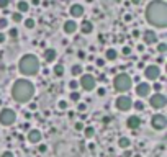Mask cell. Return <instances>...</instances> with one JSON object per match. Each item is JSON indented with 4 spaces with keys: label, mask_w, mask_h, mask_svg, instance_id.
<instances>
[{
    "label": "cell",
    "mask_w": 167,
    "mask_h": 157,
    "mask_svg": "<svg viewBox=\"0 0 167 157\" xmlns=\"http://www.w3.org/2000/svg\"><path fill=\"white\" fill-rule=\"evenodd\" d=\"M53 70H54V75L56 77H62L64 75V72H66V69H64L62 64H56V66L53 67Z\"/></svg>",
    "instance_id": "24"
},
{
    "label": "cell",
    "mask_w": 167,
    "mask_h": 157,
    "mask_svg": "<svg viewBox=\"0 0 167 157\" xmlns=\"http://www.w3.org/2000/svg\"><path fill=\"white\" fill-rule=\"evenodd\" d=\"M62 30H64L66 35H75V31L79 30V23L75 20H67L62 25Z\"/></svg>",
    "instance_id": "15"
},
{
    "label": "cell",
    "mask_w": 167,
    "mask_h": 157,
    "mask_svg": "<svg viewBox=\"0 0 167 157\" xmlns=\"http://www.w3.org/2000/svg\"><path fill=\"white\" fill-rule=\"evenodd\" d=\"M8 26V20L7 18H0V30H4Z\"/></svg>",
    "instance_id": "34"
},
{
    "label": "cell",
    "mask_w": 167,
    "mask_h": 157,
    "mask_svg": "<svg viewBox=\"0 0 167 157\" xmlns=\"http://www.w3.org/2000/svg\"><path fill=\"white\" fill-rule=\"evenodd\" d=\"M151 85L147 84V82H138V85H136L134 88V93L138 95L139 98H147L151 95Z\"/></svg>",
    "instance_id": "11"
},
{
    "label": "cell",
    "mask_w": 167,
    "mask_h": 157,
    "mask_svg": "<svg viewBox=\"0 0 167 157\" xmlns=\"http://www.w3.org/2000/svg\"><path fill=\"white\" fill-rule=\"evenodd\" d=\"M36 108H38V105L36 103H30V110H31V111H35Z\"/></svg>",
    "instance_id": "48"
},
{
    "label": "cell",
    "mask_w": 167,
    "mask_h": 157,
    "mask_svg": "<svg viewBox=\"0 0 167 157\" xmlns=\"http://www.w3.org/2000/svg\"><path fill=\"white\" fill-rule=\"evenodd\" d=\"M71 74L74 77H79L80 74H84V67H82L80 64H74V66L71 67Z\"/></svg>",
    "instance_id": "23"
},
{
    "label": "cell",
    "mask_w": 167,
    "mask_h": 157,
    "mask_svg": "<svg viewBox=\"0 0 167 157\" xmlns=\"http://www.w3.org/2000/svg\"><path fill=\"white\" fill-rule=\"evenodd\" d=\"M69 88H71V90H77L79 88V80H71L69 82Z\"/></svg>",
    "instance_id": "33"
},
{
    "label": "cell",
    "mask_w": 167,
    "mask_h": 157,
    "mask_svg": "<svg viewBox=\"0 0 167 157\" xmlns=\"http://www.w3.org/2000/svg\"><path fill=\"white\" fill-rule=\"evenodd\" d=\"M102 119H103V123H105V124H108V123L111 121V118H110V116H105V118H102Z\"/></svg>",
    "instance_id": "49"
},
{
    "label": "cell",
    "mask_w": 167,
    "mask_h": 157,
    "mask_svg": "<svg viewBox=\"0 0 167 157\" xmlns=\"http://www.w3.org/2000/svg\"><path fill=\"white\" fill-rule=\"evenodd\" d=\"M77 56H79V59H85V52H84V51H79Z\"/></svg>",
    "instance_id": "45"
},
{
    "label": "cell",
    "mask_w": 167,
    "mask_h": 157,
    "mask_svg": "<svg viewBox=\"0 0 167 157\" xmlns=\"http://www.w3.org/2000/svg\"><path fill=\"white\" fill-rule=\"evenodd\" d=\"M36 146H38V150H39L41 154H44V152L48 150V146H46V144H43V143H38Z\"/></svg>",
    "instance_id": "32"
},
{
    "label": "cell",
    "mask_w": 167,
    "mask_h": 157,
    "mask_svg": "<svg viewBox=\"0 0 167 157\" xmlns=\"http://www.w3.org/2000/svg\"><path fill=\"white\" fill-rule=\"evenodd\" d=\"M79 30H80L82 35H90V33L93 31V23L90 20H84L79 25Z\"/></svg>",
    "instance_id": "18"
},
{
    "label": "cell",
    "mask_w": 167,
    "mask_h": 157,
    "mask_svg": "<svg viewBox=\"0 0 167 157\" xmlns=\"http://www.w3.org/2000/svg\"><path fill=\"white\" fill-rule=\"evenodd\" d=\"M142 41H144L146 46H151L154 44V43H157V35L154 30H146L144 33H142Z\"/></svg>",
    "instance_id": "14"
},
{
    "label": "cell",
    "mask_w": 167,
    "mask_h": 157,
    "mask_svg": "<svg viewBox=\"0 0 167 157\" xmlns=\"http://www.w3.org/2000/svg\"><path fill=\"white\" fill-rule=\"evenodd\" d=\"M12 20H13L15 23H22L23 21V15L20 13V12H15V13H12Z\"/></svg>",
    "instance_id": "29"
},
{
    "label": "cell",
    "mask_w": 167,
    "mask_h": 157,
    "mask_svg": "<svg viewBox=\"0 0 167 157\" xmlns=\"http://www.w3.org/2000/svg\"><path fill=\"white\" fill-rule=\"evenodd\" d=\"M43 141V133L39 131V129H36V128H33V129H30L28 131V143H31V144H38V143H41Z\"/></svg>",
    "instance_id": "13"
},
{
    "label": "cell",
    "mask_w": 167,
    "mask_h": 157,
    "mask_svg": "<svg viewBox=\"0 0 167 157\" xmlns=\"http://www.w3.org/2000/svg\"><path fill=\"white\" fill-rule=\"evenodd\" d=\"M17 7H18V12H20V13H26V12L30 10V4L26 0H20Z\"/></svg>",
    "instance_id": "22"
},
{
    "label": "cell",
    "mask_w": 167,
    "mask_h": 157,
    "mask_svg": "<svg viewBox=\"0 0 167 157\" xmlns=\"http://www.w3.org/2000/svg\"><path fill=\"white\" fill-rule=\"evenodd\" d=\"M43 57H44L46 62H54L56 57H57V51L54 48H46L44 49V52H43Z\"/></svg>",
    "instance_id": "17"
},
{
    "label": "cell",
    "mask_w": 167,
    "mask_h": 157,
    "mask_svg": "<svg viewBox=\"0 0 167 157\" xmlns=\"http://www.w3.org/2000/svg\"><path fill=\"white\" fill-rule=\"evenodd\" d=\"M123 54H124V56H129V54H131V48L124 46V48H123Z\"/></svg>",
    "instance_id": "44"
},
{
    "label": "cell",
    "mask_w": 167,
    "mask_h": 157,
    "mask_svg": "<svg viewBox=\"0 0 167 157\" xmlns=\"http://www.w3.org/2000/svg\"><path fill=\"white\" fill-rule=\"evenodd\" d=\"M74 129H75V131H82V129H84V124H82L80 121H77V123L74 124Z\"/></svg>",
    "instance_id": "42"
},
{
    "label": "cell",
    "mask_w": 167,
    "mask_h": 157,
    "mask_svg": "<svg viewBox=\"0 0 167 157\" xmlns=\"http://www.w3.org/2000/svg\"><path fill=\"white\" fill-rule=\"evenodd\" d=\"M115 108L121 113H128L129 110L133 108L131 97H129V95H120V97H116V100H115Z\"/></svg>",
    "instance_id": "8"
},
{
    "label": "cell",
    "mask_w": 167,
    "mask_h": 157,
    "mask_svg": "<svg viewBox=\"0 0 167 157\" xmlns=\"http://www.w3.org/2000/svg\"><path fill=\"white\" fill-rule=\"evenodd\" d=\"M146 20L154 28L164 30L167 26V4L164 0H153L146 7Z\"/></svg>",
    "instance_id": "1"
},
{
    "label": "cell",
    "mask_w": 167,
    "mask_h": 157,
    "mask_svg": "<svg viewBox=\"0 0 167 157\" xmlns=\"http://www.w3.org/2000/svg\"><path fill=\"white\" fill-rule=\"evenodd\" d=\"M0 157H15V154L12 152V150H5V152H2Z\"/></svg>",
    "instance_id": "43"
},
{
    "label": "cell",
    "mask_w": 167,
    "mask_h": 157,
    "mask_svg": "<svg viewBox=\"0 0 167 157\" xmlns=\"http://www.w3.org/2000/svg\"><path fill=\"white\" fill-rule=\"evenodd\" d=\"M82 133H84V137H85L87 141H90V139H93V136H95V128H93V126H84Z\"/></svg>",
    "instance_id": "19"
},
{
    "label": "cell",
    "mask_w": 167,
    "mask_h": 157,
    "mask_svg": "<svg viewBox=\"0 0 167 157\" xmlns=\"http://www.w3.org/2000/svg\"><path fill=\"white\" fill-rule=\"evenodd\" d=\"M123 150H124V152H123V157H133V150L129 149V147H128V149H123Z\"/></svg>",
    "instance_id": "40"
},
{
    "label": "cell",
    "mask_w": 167,
    "mask_h": 157,
    "mask_svg": "<svg viewBox=\"0 0 167 157\" xmlns=\"http://www.w3.org/2000/svg\"><path fill=\"white\" fill-rule=\"evenodd\" d=\"M151 128L156 131H164L167 128V116L162 113H154L151 116Z\"/></svg>",
    "instance_id": "9"
},
{
    "label": "cell",
    "mask_w": 167,
    "mask_h": 157,
    "mask_svg": "<svg viewBox=\"0 0 167 157\" xmlns=\"http://www.w3.org/2000/svg\"><path fill=\"white\" fill-rule=\"evenodd\" d=\"M69 98H71V101H74V103H77V101H80L82 95L79 93L77 90H71V95H69Z\"/></svg>",
    "instance_id": "26"
},
{
    "label": "cell",
    "mask_w": 167,
    "mask_h": 157,
    "mask_svg": "<svg viewBox=\"0 0 167 157\" xmlns=\"http://www.w3.org/2000/svg\"><path fill=\"white\" fill-rule=\"evenodd\" d=\"M141 126H142L141 116H138V115H129L128 118H126V128H128V129H133V131H136V129L141 128Z\"/></svg>",
    "instance_id": "12"
},
{
    "label": "cell",
    "mask_w": 167,
    "mask_h": 157,
    "mask_svg": "<svg viewBox=\"0 0 167 157\" xmlns=\"http://www.w3.org/2000/svg\"><path fill=\"white\" fill-rule=\"evenodd\" d=\"M151 88H154L156 92H160V88H162V82H154V85Z\"/></svg>",
    "instance_id": "37"
},
{
    "label": "cell",
    "mask_w": 167,
    "mask_h": 157,
    "mask_svg": "<svg viewBox=\"0 0 167 157\" xmlns=\"http://www.w3.org/2000/svg\"><path fill=\"white\" fill-rule=\"evenodd\" d=\"M57 108H59V110H62V111H66V110L69 108L67 101H66V100H59V101H57Z\"/></svg>",
    "instance_id": "31"
},
{
    "label": "cell",
    "mask_w": 167,
    "mask_h": 157,
    "mask_svg": "<svg viewBox=\"0 0 167 157\" xmlns=\"http://www.w3.org/2000/svg\"><path fill=\"white\" fill-rule=\"evenodd\" d=\"M118 57V51L115 48H108L105 51V61H116Z\"/></svg>",
    "instance_id": "21"
},
{
    "label": "cell",
    "mask_w": 167,
    "mask_h": 157,
    "mask_svg": "<svg viewBox=\"0 0 167 157\" xmlns=\"http://www.w3.org/2000/svg\"><path fill=\"white\" fill-rule=\"evenodd\" d=\"M31 4L36 7V5H39V4H41V0H31Z\"/></svg>",
    "instance_id": "52"
},
{
    "label": "cell",
    "mask_w": 167,
    "mask_h": 157,
    "mask_svg": "<svg viewBox=\"0 0 167 157\" xmlns=\"http://www.w3.org/2000/svg\"><path fill=\"white\" fill-rule=\"evenodd\" d=\"M157 52H159V54H166L167 52V43H157Z\"/></svg>",
    "instance_id": "30"
},
{
    "label": "cell",
    "mask_w": 167,
    "mask_h": 157,
    "mask_svg": "<svg viewBox=\"0 0 167 157\" xmlns=\"http://www.w3.org/2000/svg\"><path fill=\"white\" fill-rule=\"evenodd\" d=\"M75 110H77L79 113H85L87 110H89V106H87V103H84V101H77V105H75Z\"/></svg>",
    "instance_id": "27"
},
{
    "label": "cell",
    "mask_w": 167,
    "mask_h": 157,
    "mask_svg": "<svg viewBox=\"0 0 167 157\" xmlns=\"http://www.w3.org/2000/svg\"><path fill=\"white\" fill-rule=\"evenodd\" d=\"M8 5H10V0H0V8H2V10H5Z\"/></svg>",
    "instance_id": "35"
},
{
    "label": "cell",
    "mask_w": 167,
    "mask_h": 157,
    "mask_svg": "<svg viewBox=\"0 0 167 157\" xmlns=\"http://www.w3.org/2000/svg\"><path fill=\"white\" fill-rule=\"evenodd\" d=\"M8 35H10V38H17V36H18V30L17 28H10Z\"/></svg>",
    "instance_id": "38"
},
{
    "label": "cell",
    "mask_w": 167,
    "mask_h": 157,
    "mask_svg": "<svg viewBox=\"0 0 167 157\" xmlns=\"http://www.w3.org/2000/svg\"><path fill=\"white\" fill-rule=\"evenodd\" d=\"M23 25H25V28L33 30V28L36 26V21L33 20V18H26V20H23Z\"/></svg>",
    "instance_id": "28"
},
{
    "label": "cell",
    "mask_w": 167,
    "mask_h": 157,
    "mask_svg": "<svg viewBox=\"0 0 167 157\" xmlns=\"http://www.w3.org/2000/svg\"><path fill=\"white\" fill-rule=\"evenodd\" d=\"M97 79V82H107V75H105V74H100L98 77H95Z\"/></svg>",
    "instance_id": "41"
},
{
    "label": "cell",
    "mask_w": 167,
    "mask_h": 157,
    "mask_svg": "<svg viewBox=\"0 0 167 157\" xmlns=\"http://www.w3.org/2000/svg\"><path fill=\"white\" fill-rule=\"evenodd\" d=\"M39 69H41V64H39V59L35 54H25V56H22L20 61H18V70L25 77L36 75L39 72Z\"/></svg>",
    "instance_id": "3"
},
{
    "label": "cell",
    "mask_w": 167,
    "mask_h": 157,
    "mask_svg": "<svg viewBox=\"0 0 167 157\" xmlns=\"http://www.w3.org/2000/svg\"><path fill=\"white\" fill-rule=\"evenodd\" d=\"M97 95H98V97H105V95H107V90H105L103 87L97 88Z\"/></svg>",
    "instance_id": "39"
},
{
    "label": "cell",
    "mask_w": 167,
    "mask_h": 157,
    "mask_svg": "<svg viewBox=\"0 0 167 157\" xmlns=\"http://www.w3.org/2000/svg\"><path fill=\"white\" fill-rule=\"evenodd\" d=\"M116 144H118L120 149H128V147H131V139H129L128 136H121Z\"/></svg>",
    "instance_id": "20"
},
{
    "label": "cell",
    "mask_w": 167,
    "mask_h": 157,
    "mask_svg": "<svg viewBox=\"0 0 167 157\" xmlns=\"http://www.w3.org/2000/svg\"><path fill=\"white\" fill-rule=\"evenodd\" d=\"M133 108H134L136 111H144V108H146V105L142 103V100H141V98H139V100L133 101Z\"/></svg>",
    "instance_id": "25"
},
{
    "label": "cell",
    "mask_w": 167,
    "mask_h": 157,
    "mask_svg": "<svg viewBox=\"0 0 167 157\" xmlns=\"http://www.w3.org/2000/svg\"><path fill=\"white\" fill-rule=\"evenodd\" d=\"M5 39H7V36H5L4 33H0V44H2V43H5Z\"/></svg>",
    "instance_id": "47"
},
{
    "label": "cell",
    "mask_w": 167,
    "mask_h": 157,
    "mask_svg": "<svg viewBox=\"0 0 167 157\" xmlns=\"http://www.w3.org/2000/svg\"><path fill=\"white\" fill-rule=\"evenodd\" d=\"M138 51L139 52H144V44H138Z\"/></svg>",
    "instance_id": "50"
},
{
    "label": "cell",
    "mask_w": 167,
    "mask_h": 157,
    "mask_svg": "<svg viewBox=\"0 0 167 157\" xmlns=\"http://www.w3.org/2000/svg\"><path fill=\"white\" fill-rule=\"evenodd\" d=\"M139 35H141V33H139V30H134V31H133V36H134V38H138Z\"/></svg>",
    "instance_id": "51"
},
{
    "label": "cell",
    "mask_w": 167,
    "mask_h": 157,
    "mask_svg": "<svg viewBox=\"0 0 167 157\" xmlns=\"http://www.w3.org/2000/svg\"><path fill=\"white\" fill-rule=\"evenodd\" d=\"M80 80H79V87H82V90L85 92H92L97 87V79L93 74L87 72V74H80Z\"/></svg>",
    "instance_id": "6"
},
{
    "label": "cell",
    "mask_w": 167,
    "mask_h": 157,
    "mask_svg": "<svg viewBox=\"0 0 167 157\" xmlns=\"http://www.w3.org/2000/svg\"><path fill=\"white\" fill-rule=\"evenodd\" d=\"M84 7L82 5H79V4H74V5H71V8H69V15H71L72 18H82L84 17Z\"/></svg>",
    "instance_id": "16"
},
{
    "label": "cell",
    "mask_w": 167,
    "mask_h": 157,
    "mask_svg": "<svg viewBox=\"0 0 167 157\" xmlns=\"http://www.w3.org/2000/svg\"><path fill=\"white\" fill-rule=\"evenodd\" d=\"M17 123V111L12 108H2L0 110V124L5 128H10Z\"/></svg>",
    "instance_id": "5"
},
{
    "label": "cell",
    "mask_w": 167,
    "mask_h": 157,
    "mask_svg": "<svg viewBox=\"0 0 167 157\" xmlns=\"http://www.w3.org/2000/svg\"><path fill=\"white\" fill-rule=\"evenodd\" d=\"M133 87V79L129 74L126 72H120L113 77V88L120 93H124V92H128L129 88Z\"/></svg>",
    "instance_id": "4"
},
{
    "label": "cell",
    "mask_w": 167,
    "mask_h": 157,
    "mask_svg": "<svg viewBox=\"0 0 167 157\" xmlns=\"http://www.w3.org/2000/svg\"><path fill=\"white\" fill-rule=\"evenodd\" d=\"M149 106L153 110H156V111H159V110H164L167 105V97L164 93H160V92H156L154 95H149Z\"/></svg>",
    "instance_id": "7"
},
{
    "label": "cell",
    "mask_w": 167,
    "mask_h": 157,
    "mask_svg": "<svg viewBox=\"0 0 167 157\" xmlns=\"http://www.w3.org/2000/svg\"><path fill=\"white\" fill-rule=\"evenodd\" d=\"M131 20H133V17H131L129 13H128V15H124V21H126V23H129Z\"/></svg>",
    "instance_id": "46"
},
{
    "label": "cell",
    "mask_w": 167,
    "mask_h": 157,
    "mask_svg": "<svg viewBox=\"0 0 167 157\" xmlns=\"http://www.w3.org/2000/svg\"><path fill=\"white\" fill-rule=\"evenodd\" d=\"M35 97V85L33 82L26 80V79H18L12 85V98L17 103H30Z\"/></svg>",
    "instance_id": "2"
},
{
    "label": "cell",
    "mask_w": 167,
    "mask_h": 157,
    "mask_svg": "<svg viewBox=\"0 0 167 157\" xmlns=\"http://www.w3.org/2000/svg\"><path fill=\"white\" fill-rule=\"evenodd\" d=\"M105 62H107V61H105V59H102V57H98V59L95 61L97 67H105Z\"/></svg>",
    "instance_id": "36"
},
{
    "label": "cell",
    "mask_w": 167,
    "mask_h": 157,
    "mask_svg": "<svg viewBox=\"0 0 167 157\" xmlns=\"http://www.w3.org/2000/svg\"><path fill=\"white\" fill-rule=\"evenodd\" d=\"M144 77L147 80H157L160 77V67L157 64H149V66H144Z\"/></svg>",
    "instance_id": "10"
},
{
    "label": "cell",
    "mask_w": 167,
    "mask_h": 157,
    "mask_svg": "<svg viewBox=\"0 0 167 157\" xmlns=\"http://www.w3.org/2000/svg\"><path fill=\"white\" fill-rule=\"evenodd\" d=\"M85 2H89V4H92V2H93V0H85Z\"/></svg>",
    "instance_id": "55"
},
{
    "label": "cell",
    "mask_w": 167,
    "mask_h": 157,
    "mask_svg": "<svg viewBox=\"0 0 167 157\" xmlns=\"http://www.w3.org/2000/svg\"><path fill=\"white\" fill-rule=\"evenodd\" d=\"M131 2H133V4H134V5H138V4H141V0H131Z\"/></svg>",
    "instance_id": "54"
},
{
    "label": "cell",
    "mask_w": 167,
    "mask_h": 157,
    "mask_svg": "<svg viewBox=\"0 0 167 157\" xmlns=\"http://www.w3.org/2000/svg\"><path fill=\"white\" fill-rule=\"evenodd\" d=\"M89 149L93 150V149H95V144H93V143H89Z\"/></svg>",
    "instance_id": "53"
}]
</instances>
